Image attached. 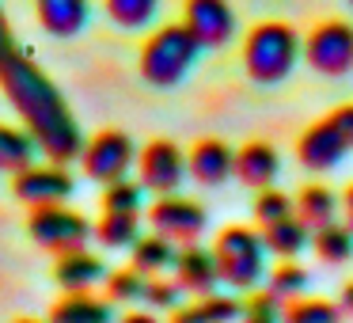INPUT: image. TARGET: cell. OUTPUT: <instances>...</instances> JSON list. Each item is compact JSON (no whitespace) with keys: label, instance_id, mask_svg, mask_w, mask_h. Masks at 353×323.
I'll use <instances>...</instances> for the list:
<instances>
[{"label":"cell","instance_id":"6da1fadb","mask_svg":"<svg viewBox=\"0 0 353 323\" xmlns=\"http://www.w3.org/2000/svg\"><path fill=\"white\" fill-rule=\"evenodd\" d=\"M0 88L8 95V103L16 107V115L23 118V130L34 137L39 153L54 164H72L84 153V133H80L77 118H72L69 103H65L61 88L23 54L0 61Z\"/></svg>","mask_w":353,"mask_h":323},{"label":"cell","instance_id":"7a4b0ae2","mask_svg":"<svg viewBox=\"0 0 353 323\" xmlns=\"http://www.w3.org/2000/svg\"><path fill=\"white\" fill-rule=\"evenodd\" d=\"M300 57H304V42L281 19H262L243 39V72L254 84H281Z\"/></svg>","mask_w":353,"mask_h":323},{"label":"cell","instance_id":"3957f363","mask_svg":"<svg viewBox=\"0 0 353 323\" xmlns=\"http://www.w3.org/2000/svg\"><path fill=\"white\" fill-rule=\"evenodd\" d=\"M198 54H201V42L190 35V27L168 23V27H160V31H152L145 39L137 69H141V77H145V84L175 88V84H183V77L194 69Z\"/></svg>","mask_w":353,"mask_h":323},{"label":"cell","instance_id":"277c9868","mask_svg":"<svg viewBox=\"0 0 353 323\" xmlns=\"http://www.w3.org/2000/svg\"><path fill=\"white\" fill-rule=\"evenodd\" d=\"M266 239H262V228H251V224H228V228L216 232L213 239V259L216 270H221V285L228 289H254V285L266 277Z\"/></svg>","mask_w":353,"mask_h":323},{"label":"cell","instance_id":"5b68a950","mask_svg":"<svg viewBox=\"0 0 353 323\" xmlns=\"http://www.w3.org/2000/svg\"><path fill=\"white\" fill-rule=\"evenodd\" d=\"M27 232H31L34 244H39L42 251H50L54 259L57 255H69V251H80V247H88V239H95V224L88 221L84 213L69 209L65 202L31 206V213H27Z\"/></svg>","mask_w":353,"mask_h":323},{"label":"cell","instance_id":"8992f818","mask_svg":"<svg viewBox=\"0 0 353 323\" xmlns=\"http://www.w3.org/2000/svg\"><path fill=\"white\" fill-rule=\"evenodd\" d=\"M80 164H84V175L92 183H114V179H125L130 168L137 164V145L125 130H99L95 137H88L84 153H80Z\"/></svg>","mask_w":353,"mask_h":323},{"label":"cell","instance_id":"52a82bcc","mask_svg":"<svg viewBox=\"0 0 353 323\" xmlns=\"http://www.w3.org/2000/svg\"><path fill=\"white\" fill-rule=\"evenodd\" d=\"M205 224H209V213L201 202L194 198H183V194H156V202L148 206V228L160 232V236L175 239L179 247L183 244H198L205 236Z\"/></svg>","mask_w":353,"mask_h":323},{"label":"cell","instance_id":"ba28073f","mask_svg":"<svg viewBox=\"0 0 353 323\" xmlns=\"http://www.w3.org/2000/svg\"><path fill=\"white\" fill-rule=\"evenodd\" d=\"M304 61L319 77H345L353 69V27L342 19L312 27V35L304 39Z\"/></svg>","mask_w":353,"mask_h":323},{"label":"cell","instance_id":"9c48e42d","mask_svg":"<svg viewBox=\"0 0 353 323\" xmlns=\"http://www.w3.org/2000/svg\"><path fill=\"white\" fill-rule=\"evenodd\" d=\"M137 179L145 190L152 194H175L179 186L190 179V168H186V153L168 137L148 141L137 153Z\"/></svg>","mask_w":353,"mask_h":323},{"label":"cell","instance_id":"30bf717a","mask_svg":"<svg viewBox=\"0 0 353 323\" xmlns=\"http://www.w3.org/2000/svg\"><path fill=\"white\" fill-rule=\"evenodd\" d=\"M77 183H72L65 164H27L12 171V194L23 206H50V202H69Z\"/></svg>","mask_w":353,"mask_h":323},{"label":"cell","instance_id":"8fae6325","mask_svg":"<svg viewBox=\"0 0 353 323\" xmlns=\"http://www.w3.org/2000/svg\"><path fill=\"white\" fill-rule=\"evenodd\" d=\"M183 23L201 42V50H221L236 39V12L228 0H186Z\"/></svg>","mask_w":353,"mask_h":323},{"label":"cell","instance_id":"7c38bea8","mask_svg":"<svg viewBox=\"0 0 353 323\" xmlns=\"http://www.w3.org/2000/svg\"><path fill=\"white\" fill-rule=\"evenodd\" d=\"M350 148L353 145L342 137V130H338L330 118H323V122L307 126V130L296 137V160L304 164L307 171H330V168H338V164L345 160Z\"/></svg>","mask_w":353,"mask_h":323},{"label":"cell","instance_id":"4fadbf2b","mask_svg":"<svg viewBox=\"0 0 353 323\" xmlns=\"http://www.w3.org/2000/svg\"><path fill=\"white\" fill-rule=\"evenodd\" d=\"M186 168H190V179L198 186H209V190L224 186L236 175V148L221 137H201L186 156Z\"/></svg>","mask_w":353,"mask_h":323},{"label":"cell","instance_id":"5bb4252c","mask_svg":"<svg viewBox=\"0 0 353 323\" xmlns=\"http://www.w3.org/2000/svg\"><path fill=\"white\" fill-rule=\"evenodd\" d=\"M175 277L186 293L194 297H205V293H216L221 285V270H216L213 259V247H201V244H183L175 255Z\"/></svg>","mask_w":353,"mask_h":323},{"label":"cell","instance_id":"9a60e30c","mask_svg":"<svg viewBox=\"0 0 353 323\" xmlns=\"http://www.w3.org/2000/svg\"><path fill=\"white\" fill-rule=\"evenodd\" d=\"M281 175V156L270 141H247L243 148H236V179L247 190H266Z\"/></svg>","mask_w":353,"mask_h":323},{"label":"cell","instance_id":"2e32d148","mask_svg":"<svg viewBox=\"0 0 353 323\" xmlns=\"http://www.w3.org/2000/svg\"><path fill=\"white\" fill-rule=\"evenodd\" d=\"M46 323H114V300L95 297L92 289L65 293V297L50 308Z\"/></svg>","mask_w":353,"mask_h":323},{"label":"cell","instance_id":"e0dca14e","mask_svg":"<svg viewBox=\"0 0 353 323\" xmlns=\"http://www.w3.org/2000/svg\"><path fill=\"white\" fill-rule=\"evenodd\" d=\"M34 16H39L42 31L54 39H72L84 31L92 4L88 0H34Z\"/></svg>","mask_w":353,"mask_h":323},{"label":"cell","instance_id":"ac0fdd59","mask_svg":"<svg viewBox=\"0 0 353 323\" xmlns=\"http://www.w3.org/2000/svg\"><path fill=\"white\" fill-rule=\"evenodd\" d=\"M107 277V262L99 255H92L88 247L80 251H69V255H57L54 262V282L61 285L65 293H77V289H92Z\"/></svg>","mask_w":353,"mask_h":323},{"label":"cell","instance_id":"d6986e66","mask_svg":"<svg viewBox=\"0 0 353 323\" xmlns=\"http://www.w3.org/2000/svg\"><path fill=\"white\" fill-rule=\"evenodd\" d=\"M292 202H296V213L307 221L312 232L323 228V224H330V221H338V213H342V198L323 183H304L292 194Z\"/></svg>","mask_w":353,"mask_h":323},{"label":"cell","instance_id":"ffe728a7","mask_svg":"<svg viewBox=\"0 0 353 323\" xmlns=\"http://www.w3.org/2000/svg\"><path fill=\"white\" fill-rule=\"evenodd\" d=\"M262 239H266L270 255H277V259H296V255L312 244V228H307V221L300 213H289V217H281V221L266 224V228H262Z\"/></svg>","mask_w":353,"mask_h":323},{"label":"cell","instance_id":"44dd1931","mask_svg":"<svg viewBox=\"0 0 353 323\" xmlns=\"http://www.w3.org/2000/svg\"><path fill=\"white\" fill-rule=\"evenodd\" d=\"M175 255H179L175 239L152 232V236H137V244L130 247V266H137L145 277H156L163 270H175Z\"/></svg>","mask_w":353,"mask_h":323},{"label":"cell","instance_id":"7402d4cb","mask_svg":"<svg viewBox=\"0 0 353 323\" xmlns=\"http://www.w3.org/2000/svg\"><path fill=\"white\" fill-rule=\"evenodd\" d=\"M312 251L323 266H345L353 259V228L345 221H330L312 232Z\"/></svg>","mask_w":353,"mask_h":323},{"label":"cell","instance_id":"603a6c76","mask_svg":"<svg viewBox=\"0 0 353 323\" xmlns=\"http://www.w3.org/2000/svg\"><path fill=\"white\" fill-rule=\"evenodd\" d=\"M141 236V213H118V209H103V217L95 221V239L110 251L133 247Z\"/></svg>","mask_w":353,"mask_h":323},{"label":"cell","instance_id":"cb8c5ba5","mask_svg":"<svg viewBox=\"0 0 353 323\" xmlns=\"http://www.w3.org/2000/svg\"><path fill=\"white\" fill-rule=\"evenodd\" d=\"M39 156V145L27 130H16V126H4L0 122V171H19L27 164H34Z\"/></svg>","mask_w":353,"mask_h":323},{"label":"cell","instance_id":"d4e9b609","mask_svg":"<svg viewBox=\"0 0 353 323\" xmlns=\"http://www.w3.org/2000/svg\"><path fill=\"white\" fill-rule=\"evenodd\" d=\"M307 285H312V274H307L296 259H281L277 266H270V274H266V289L274 293L281 304L292 297H304Z\"/></svg>","mask_w":353,"mask_h":323},{"label":"cell","instance_id":"484cf974","mask_svg":"<svg viewBox=\"0 0 353 323\" xmlns=\"http://www.w3.org/2000/svg\"><path fill=\"white\" fill-rule=\"evenodd\" d=\"M285 323H342V308L323 297H292L281 304Z\"/></svg>","mask_w":353,"mask_h":323},{"label":"cell","instance_id":"4316f807","mask_svg":"<svg viewBox=\"0 0 353 323\" xmlns=\"http://www.w3.org/2000/svg\"><path fill=\"white\" fill-rule=\"evenodd\" d=\"M103 8L122 31H141L156 19L160 0H103Z\"/></svg>","mask_w":353,"mask_h":323},{"label":"cell","instance_id":"83f0119b","mask_svg":"<svg viewBox=\"0 0 353 323\" xmlns=\"http://www.w3.org/2000/svg\"><path fill=\"white\" fill-rule=\"evenodd\" d=\"M251 213H254V224L266 228V224H274V221H281V217L296 213V202H292V194H285L281 186H266V190H254Z\"/></svg>","mask_w":353,"mask_h":323},{"label":"cell","instance_id":"f1b7e54d","mask_svg":"<svg viewBox=\"0 0 353 323\" xmlns=\"http://www.w3.org/2000/svg\"><path fill=\"white\" fill-rule=\"evenodd\" d=\"M103 285H107V297L114 300V304H133V300H145L148 277L141 274L137 266H122V270H110V274L103 277Z\"/></svg>","mask_w":353,"mask_h":323},{"label":"cell","instance_id":"f546056e","mask_svg":"<svg viewBox=\"0 0 353 323\" xmlns=\"http://www.w3.org/2000/svg\"><path fill=\"white\" fill-rule=\"evenodd\" d=\"M145 206V186L141 179H114V183L103 186V209H118V213H141Z\"/></svg>","mask_w":353,"mask_h":323},{"label":"cell","instance_id":"4dcf8cb0","mask_svg":"<svg viewBox=\"0 0 353 323\" xmlns=\"http://www.w3.org/2000/svg\"><path fill=\"white\" fill-rule=\"evenodd\" d=\"M183 285H179V277H163V274H156V277H148V285H145V304L152 308V312H171V308H179L183 304Z\"/></svg>","mask_w":353,"mask_h":323},{"label":"cell","instance_id":"1f68e13d","mask_svg":"<svg viewBox=\"0 0 353 323\" xmlns=\"http://www.w3.org/2000/svg\"><path fill=\"white\" fill-rule=\"evenodd\" d=\"M239 323H285L281 300H277L270 289H266V293H254V289H251V297H247V304H243Z\"/></svg>","mask_w":353,"mask_h":323},{"label":"cell","instance_id":"d6a6232c","mask_svg":"<svg viewBox=\"0 0 353 323\" xmlns=\"http://www.w3.org/2000/svg\"><path fill=\"white\" fill-rule=\"evenodd\" d=\"M198 308L205 315V323H239V315H243V304L236 297H221V293L198 297Z\"/></svg>","mask_w":353,"mask_h":323},{"label":"cell","instance_id":"836d02e7","mask_svg":"<svg viewBox=\"0 0 353 323\" xmlns=\"http://www.w3.org/2000/svg\"><path fill=\"white\" fill-rule=\"evenodd\" d=\"M330 122H334L338 126V130H342V137L345 141H350V145H353V103H342V107H334V110H330Z\"/></svg>","mask_w":353,"mask_h":323},{"label":"cell","instance_id":"e575fe53","mask_svg":"<svg viewBox=\"0 0 353 323\" xmlns=\"http://www.w3.org/2000/svg\"><path fill=\"white\" fill-rule=\"evenodd\" d=\"M168 323H205V315H201L198 300H194V304H179V308H171V320H168Z\"/></svg>","mask_w":353,"mask_h":323},{"label":"cell","instance_id":"d590c367","mask_svg":"<svg viewBox=\"0 0 353 323\" xmlns=\"http://www.w3.org/2000/svg\"><path fill=\"white\" fill-rule=\"evenodd\" d=\"M16 54V39H12V27L4 19V8H0V61H8Z\"/></svg>","mask_w":353,"mask_h":323},{"label":"cell","instance_id":"8d00e7d4","mask_svg":"<svg viewBox=\"0 0 353 323\" xmlns=\"http://www.w3.org/2000/svg\"><path fill=\"white\" fill-rule=\"evenodd\" d=\"M338 308H342V315H353V282L342 285V293H338Z\"/></svg>","mask_w":353,"mask_h":323},{"label":"cell","instance_id":"74e56055","mask_svg":"<svg viewBox=\"0 0 353 323\" xmlns=\"http://www.w3.org/2000/svg\"><path fill=\"white\" fill-rule=\"evenodd\" d=\"M118 323H160V315L156 312H125Z\"/></svg>","mask_w":353,"mask_h":323},{"label":"cell","instance_id":"f35d334b","mask_svg":"<svg viewBox=\"0 0 353 323\" xmlns=\"http://www.w3.org/2000/svg\"><path fill=\"white\" fill-rule=\"evenodd\" d=\"M342 217H345V224L353 228V183L342 190Z\"/></svg>","mask_w":353,"mask_h":323},{"label":"cell","instance_id":"ab89813d","mask_svg":"<svg viewBox=\"0 0 353 323\" xmlns=\"http://www.w3.org/2000/svg\"><path fill=\"white\" fill-rule=\"evenodd\" d=\"M16 323H42V320H31V315H23V320H16Z\"/></svg>","mask_w":353,"mask_h":323},{"label":"cell","instance_id":"60d3db41","mask_svg":"<svg viewBox=\"0 0 353 323\" xmlns=\"http://www.w3.org/2000/svg\"><path fill=\"white\" fill-rule=\"evenodd\" d=\"M350 8H353V0H350Z\"/></svg>","mask_w":353,"mask_h":323}]
</instances>
